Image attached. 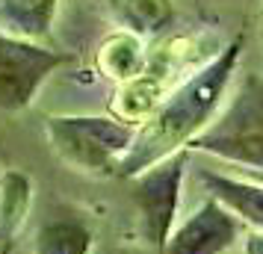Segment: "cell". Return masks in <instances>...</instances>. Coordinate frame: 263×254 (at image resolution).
<instances>
[{
	"label": "cell",
	"instance_id": "1",
	"mask_svg": "<svg viewBox=\"0 0 263 254\" xmlns=\"http://www.w3.org/2000/svg\"><path fill=\"white\" fill-rule=\"evenodd\" d=\"M239 50H242V38L231 42L219 56L198 68L190 80H183L142 127H136V136L116 171L119 178H133L148 166L166 160L168 154L183 151L213 121L216 109L231 86Z\"/></svg>",
	"mask_w": 263,
	"mask_h": 254
},
{
	"label": "cell",
	"instance_id": "2",
	"mask_svg": "<svg viewBox=\"0 0 263 254\" xmlns=\"http://www.w3.org/2000/svg\"><path fill=\"white\" fill-rule=\"evenodd\" d=\"M190 151H204L242 171H263V77L246 74L228 107L201 133Z\"/></svg>",
	"mask_w": 263,
	"mask_h": 254
},
{
	"label": "cell",
	"instance_id": "3",
	"mask_svg": "<svg viewBox=\"0 0 263 254\" xmlns=\"http://www.w3.org/2000/svg\"><path fill=\"white\" fill-rule=\"evenodd\" d=\"M50 151L74 171L109 178L119 171L136 127L109 115H50L45 121Z\"/></svg>",
	"mask_w": 263,
	"mask_h": 254
},
{
	"label": "cell",
	"instance_id": "4",
	"mask_svg": "<svg viewBox=\"0 0 263 254\" xmlns=\"http://www.w3.org/2000/svg\"><path fill=\"white\" fill-rule=\"evenodd\" d=\"M183 169H186V151H175L166 160H160L145 171L133 174V204L139 213L142 237L154 248H163L168 230L175 228L183 186Z\"/></svg>",
	"mask_w": 263,
	"mask_h": 254
},
{
	"label": "cell",
	"instance_id": "5",
	"mask_svg": "<svg viewBox=\"0 0 263 254\" xmlns=\"http://www.w3.org/2000/svg\"><path fill=\"white\" fill-rule=\"evenodd\" d=\"M68 56L42 48L36 42L15 38L0 30V109L18 112L33 104L50 74L65 65Z\"/></svg>",
	"mask_w": 263,
	"mask_h": 254
},
{
	"label": "cell",
	"instance_id": "6",
	"mask_svg": "<svg viewBox=\"0 0 263 254\" xmlns=\"http://www.w3.org/2000/svg\"><path fill=\"white\" fill-rule=\"evenodd\" d=\"M242 225L234 213L207 198L195 213L168 230L160 254H228L239 242Z\"/></svg>",
	"mask_w": 263,
	"mask_h": 254
},
{
	"label": "cell",
	"instance_id": "7",
	"mask_svg": "<svg viewBox=\"0 0 263 254\" xmlns=\"http://www.w3.org/2000/svg\"><path fill=\"white\" fill-rule=\"evenodd\" d=\"M204 192L239 219V225H251L263 230V183L249 178H231L225 171L201 169L198 171Z\"/></svg>",
	"mask_w": 263,
	"mask_h": 254
},
{
	"label": "cell",
	"instance_id": "8",
	"mask_svg": "<svg viewBox=\"0 0 263 254\" xmlns=\"http://www.w3.org/2000/svg\"><path fill=\"white\" fill-rule=\"evenodd\" d=\"M57 15V0H0V30L15 38L48 36Z\"/></svg>",
	"mask_w": 263,
	"mask_h": 254
},
{
	"label": "cell",
	"instance_id": "9",
	"mask_svg": "<svg viewBox=\"0 0 263 254\" xmlns=\"http://www.w3.org/2000/svg\"><path fill=\"white\" fill-rule=\"evenodd\" d=\"M92 230L77 219H50L33 237V254H89Z\"/></svg>",
	"mask_w": 263,
	"mask_h": 254
},
{
	"label": "cell",
	"instance_id": "10",
	"mask_svg": "<svg viewBox=\"0 0 263 254\" xmlns=\"http://www.w3.org/2000/svg\"><path fill=\"white\" fill-rule=\"evenodd\" d=\"M107 6L116 12L121 24L142 33V36L160 33L172 21L168 0H107Z\"/></svg>",
	"mask_w": 263,
	"mask_h": 254
},
{
	"label": "cell",
	"instance_id": "11",
	"mask_svg": "<svg viewBox=\"0 0 263 254\" xmlns=\"http://www.w3.org/2000/svg\"><path fill=\"white\" fill-rule=\"evenodd\" d=\"M30 207V181L18 171L0 178V240L12 242Z\"/></svg>",
	"mask_w": 263,
	"mask_h": 254
},
{
	"label": "cell",
	"instance_id": "12",
	"mask_svg": "<svg viewBox=\"0 0 263 254\" xmlns=\"http://www.w3.org/2000/svg\"><path fill=\"white\" fill-rule=\"evenodd\" d=\"M242 254H263V230H251L242 240Z\"/></svg>",
	"mask_w": 263,
	"mask_h": 254
},
{
	"label": "cell",
	"instance_id": "13",
	"mask_svg": "<svg viewBox=\"0 0 263 254\" xmlns=\"http://www.w3.org/2000/svg\"><path fill=\"white\" fill-rule=\"evenodd\" d=\"M242 178H249V181H257V183H263V171H242Z\"/></svg>",
	"mask_w": 263,
	"mask_h": 254
}]
</instances>
